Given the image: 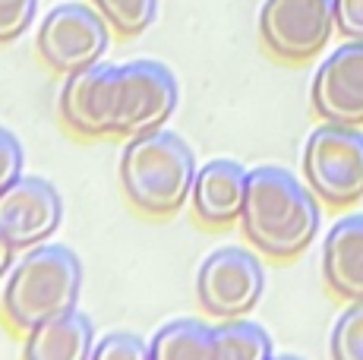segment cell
I'll use <instances>...</instances> for the list:
<instances>
[{
    "label": "cell",
    "instance_id": "6da1fadb",
    "mask_svg": "<svg viewBox=\"0 0 363 360\" xmlns=\"http://www.w3.org/2000/svg\"><path fill=\"white\" fill-rule=\"evenodd\" d=\"M319 203L323 199L294 177L288 168L262 164L250 171V190L243 203V234L272 259H294L319 234Z\"/></svg>",
    "mask_w": 363,
    "mask_h": 360
},
{
    "label": "cell",
    "instance_id": "7a4b0ae2",
    "mask_svg": "<svg viewBox=\"0 0 363 360\" xmlns=\"http://www.w3.org/2000/svg\"><path fill=\"white\" fill-rule=\"evenodd\" d=\"M82 294V262L64 244L23 250L4 281V320L26 335L35 325L76 310Z\"/></svg>",
    "mask_w": 363,
    "mask_h": 360
},
{
    "label": "cell",
    "instance_id": "3957f363",
    "mask_svg": "<svg viewBox=\"0 0 363 360\" xmlns=\"http://www.w3.org/2000/svg\"><path fill=\"white\" fill-rule=\"evenodd\" d=\"M199 164L190 142L171 130H149L127 140L121 152V184L136 209L174 215L190 203Z\"/></svg>",
    "mask_w": 363,
    "mask_h": 360
},
{
    "label": "cell",
    "instance_id": "277c9868",
    "mask_svg": "<svg viewBox=\"0 0 363 360\" xmlns=\"http://www.w3.org/2000/svg\"><path fill=\"white\" fill-rule=\"evenodd\" d=\"M177 76L162 60L108 64V136H143L162 130L177 111Z\"/></svg>",
    "mask_w": 363,
    "mask_h": 360
},
{
    "label": "cell",
    "instance_id": "5b68a950",
    "mask_svg": "<svg viewBox=\"0 0 363 360\" xmlns=\"http://www.w3.org/2000/svg\"><path fill=\"white\" fill-rule=\"evenodd\" d=\"M303 174L325 206H354L363 199V133L347 123H325L306 136Z\"/></svg>",
    "mask_w": 363,
    "mask_h": 360
},
{
    "label": "cell",
    "instance_id": "8992f818",
    "mask_svg": "<svg viewBox=\"0 0 363 360\" xmlns=\"http://www.w3.org/2000/svg\"><path fill=\"white\" fill-rule=\"evenodd\" d=\"M111 45V23L99 13L95 4L67 0L57 4L38 26L35 47L38 57L54 73H76L92 64H101Z\"/></svg>",
    "mask_w": 363,
    "mask_h": 360
},
{
    "label": "cell",
    "instance_id": "52a82bcc",
    "mask_svg": "<svg viewBox=\"0 0 363 360\" xmlns=\"http://www.w3.org/2000/svg\"><path fill=\"white\" fill-rule=\"evenodd\" d=\"M265 291L262 262L243 247H218L196 272V300L215 320L247 316Z\"/></svg>",
    "mask_w": 363,
    "mask_h": 360
},
{
    "label": "cell",
    "instance_id": "ba28073f",
    "mask_svg": "<svg viewBox=\"0 0 363 360\" xmlns=\"http://www.w3.org/2000/svg\"><path fill=\"white\" fill-rule=\"evenodd\" d=\"M335 0H265L259 10V38L272 57L303 64L332 38Z\"/></svg>",
    "mask_w": 363,
    "mask_h": 360
},
{
    "label": "cell",
    "instance_id": "9c48e42d",
    "mask_svg": "<svg viewBox=\"0 0 363 360\" xmlns=\"http://www.w3.org/2000/svg\"><path fill=\"white\" fill-rule=\"evenodd\" d=\"M64 221V196L45 177L23 174L4 186L0 196V240L4 253L13 256L19 250H32L48 244Z\"/></svg>",
    "mask_w": 363,
    "mask_h": 360
},
{
    "label": "cell",
    "instance_id": "30bf717a",
    "mask_svg": "<svg viewBox=\"0 0 363 360\" xmlns=\"http://www.w3.org/2000/svg\"><path fill=\"white\" fill-rule=\"evenodd\" d=\"M313 111L325 123H363V41H345L319 64L310 89Z\"/></svg>",
    "mask_w": 363,
    "mask_h": 360
},
{
    "label": "cell",
    "instance_id": "8fae6325",
    "mask_svg": "<svg viewBox=\"0 0 363 360\" xmlns=\"http://www.w3.org/2000/svg\"><path fill=\"white\" fill-rule=\"evenodd\" d=\"M250 190V171L234 158H215L199 164L190 206L196 218L208 227H225L240 221Z\"/></svg>",
    "mask_w": 363,
    "mask_h": 360
},
{
    "label": "cell",
    "instance_id": "7c38bea8",
    "mask_svg": "<svg viewBox=\"0 0 363 360\" xmlns=\"http://www.w3.org/2000/svg\"><path fill=\"white\" fill-rule=\"evenodd\" d=\"M323 279L347 303L363 300V212L338 218L325 234Z\"/></svg>",
    "mask_w": 363,
    "mask_h": 360
},
{
    "label": "cell",
    "instance_id": "4fadbf2b",
    "mask_svg": "<svg viewBox=\"0 0 363 360\" xmlns=\"http://www.w3.org/2000/svg\"><path fill=\"white\" fill-rule=\"evenodd\" d=\"M60 117L76 136H108V64H92L67 76L60 89Z\"/></svg>",
    "mask_w": 363,
    "mask_h": 360
},
{
    "label": "cell",
    "instance_id": "5bb4252c",
    "mask_svg": "<svg viewBox=\"0 0 363 360\" xmlns=\"http://www.w3.org/2000/svg\"><path fill=\"white\" fill-rule=\"evenodd\" d=\"M95 325L82 310H67L23 335V360H92Z\"/></svg>",
    "mask_w": 363,
    "mask_h": 360
},
{
    "label": "cell",
    "instance_id": "9a60e30c",
    "mask_svg": "<svg viewBox=\"0 0 363 360\" xmlns=\"http://www.w3.org/2000/svg\"><path fill=\"white\" fill-rule=\"evenodd\" d=\"M152 360H215V325L174 320L152 338Z\"/></svg>",
    "mask_w": 363,
    "mask_h": 360
},
{
    "label": "cell",
    "instance_id": "2e32d148",
    "mask_svg": "<svg viewBox=\"0 0 363 360\" xmlns=\"http://www.w3.org/2000/svg\"><path fill=\"white\" fill-rule=\"evenodd\" d=\"M272 335L253 320H221L215 325V360H272Z\"/></svg>",
    "mask_w": 363,
    "mask_h": 360
},
{
    "label": "cell",
    "instance_id": "e0dca14e",
    "mask_svg": "<svg viewBox=\"0 0 363 360\" xmlns=\"http://www.w3.org/2000/svg\"><path fill=\"white\" fill-rule=\"evenodd\" d=\"M92 4L123 38L143 35L158 16V0H92Z\"/></svg>",
    "mask_w": 363,
    "mask_h": 360
},
{
    "label": "cell",
    "instance_id": "ac0fdd59",
    "mask_svg": "<svg viewBox=\"0 0 363 360\" xmlns=\"http://www.w3.org/2000/svg\"><path fill=\"white\" fill-rule=\"evenodd\" d=\"M332 360H363V300H351L338 316L329 342Z\"/></svg>",
    "mask_w": 363,
    "mask_h": 360
},
{
    "label": "cell",
    "instance_id": "d6986e66",
    "mask_svg": "<svg viewBox=\"0 0 363 360\" xmlns=\"http://www.w3.org/2000/svg\"><path fill=\"white\" fill-rule=\"evenodd\" d=\"M92 360H152V344L133 332H108L95 342Z\"/></svg>",
    "mask_w": 363,
    "mask_h": 360
},
{
    "label": "cell",
    "instance_id": "ffe728a7",
    "mask_svg": "<svg viewBox=\"0 0 363 360\" xmlns=\"http://www.w3.org/2000/svg\"><path fill=\"white\" fill-rule=\"evenodd\" d=\"M38 0H0V38L16 41L32 26Z\"/></svg>",
    "mask_w": 363,
    "mask_h": 360
},
{
    "label": "cell",
    "instance_id": "44dd1931",
    "mask_svg": "<svg viewBox=\"0 0 363 360\" xmlns=\"http://www.w3.org/2000/svg\"><path fill=\"white\" fill-rule=\"evenodd\" d=\"M23 164H26L23 142L16 140V133H13V130H4V136H0V184L10 186L13 180L23 177L26 174Z\"/></svg>",
    "mask_w": 363,
    "mask_h": 360
},
{
    "label": "cell",
    "instance_id": "7402d4cb",
    "mask_svg": "<svg viewBox=\"0 0 363 360\" xmlns=\"http://www.w3.org/2000/svg\"><path fill=\"white\" fill-rule=\"evenodd\" d=\"M335 29L347 41H363V0H335Z\"/></svg>",
    "mask_w": 363,
    "mask_h": 360
},
{
    "label": "cell",
    "instance_id": "603a6c76",
    "mask_svg": "<svg viewBox=\"0 0 363 360\" xmlns=\"http://www.w3.org/2000/svg\"><path fill=\"white\" fill-rule=\"evenodd\" d=\"M272 360H303V357H297V354H275Z\"/></svg>",
    "mask_w": 363,
    "mask_h": 360
}]
</instances>
